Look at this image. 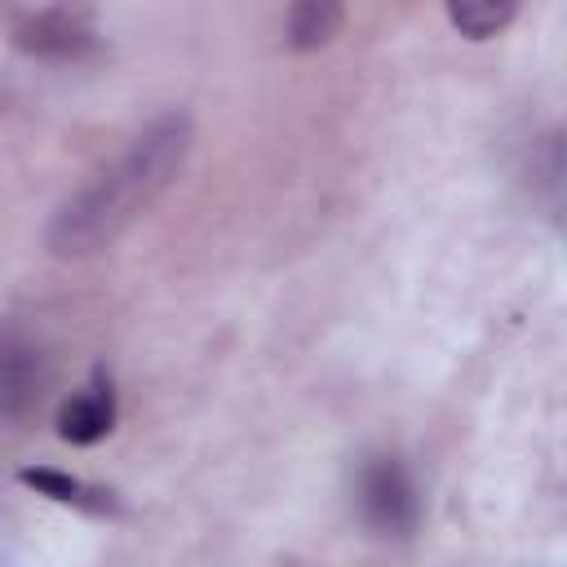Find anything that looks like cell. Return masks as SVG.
Returning <instances> with one entry per match:
<instances>
[{"mask_svg": "<svg viewBox=\"0 0 567 567\" xmlns=\"http://www.w3.org/2000/svg\"><path fill=\"white\" fill-rule=\"evenodd\" d=\"M18 483L31 487L35 496H49V501L71 505V509H80V514H115V496H111L106 487H93V483H84V478H71V474H62V470H49V465H27V470L18 474Z\"/></svg>", "mask_w": 567, "mask_h": 567, "instance_id": "5", "label": "cell"}, {"mask_svg": "<svg viewBox=\"0 0 567 567\" xmlns=\"http://www.w3.org/2000/svg\"><path fill=\"white\" fill-rule=\"evenodd\" d=\"M44 385H49L44 350L22 328H4L0 332V425L27 421L44 399Z\"/></svg>", "mask_w": 567, "mask_h": 567, "instance_id": "3", "label": "cell"}, {"mask_svg": "<svg viewBox=\"0 0 567 567\" xmlns=\"http://www.w3.org/2000/svg\"><path fill=\"white\" fill-rule=\"evenodd\" d=\"M115 385L106 377V368H97L62 408H58V439L71 447H93L115 430Z\"/></svg>", "mask_w": 567, "mask_h": 567, "instance_id": "4", "label": "cell"}, {"mask_svg": "<svg viewBox=\"0 0 567 567\" xmlns=\"http://www.w3.org/2000/svg\"><path fill=\"white\" fill-rule=\"evenodd\" d=\"M190 155V115L168 111L151 120L102 173H93L49 221L58 257H89L111 248L182 173Z\"/></svg>", "mask_w": 567, "mask_h": 567, "instance_id": "1", "label": "cell"}, {"mask_svg": "<svg viewBox=\"0 0 567 567\" xmlns=\"http://www.w3.org/2000/svg\"><path fill=\"white\" fill-rule=\"evenodd\" d=\"M443 4H447L452 27L461 35H470V40L496 35L514 18V9H518V0H443Z\"/></svg>", "mask_w": 567, "mask_h": 567, "instance_id": "7", "label": "cell"}, {"mask_svg": "<svg viewBox=\"0 0 567 567\" xmlns=\"http://www.w3.org/2000/svg\"><path fill=\"white\" fill-rule=\"evenodd\" d=\"M346 18V0H292V13H288V40L292 49L310 53L319 44H328L337 35Z\"/></svg>", "mask_w": 567, "mask_h": 567, "instance_id": "6", "label": "cell"}, {"mask_svg": "<svg viewBox=\"0 0 567 567\" xmlns=\"http://www.w3.org/2000/svg\"><path fill=\"white\" fill-rule=\"evenodd\" d=\"M359 514L372 532L381 536H408L421 518V496H416V483L408 474V465L399 456H368L359 465Z\"/></svg>", "mask_w": 567, "mask_h": 567, "instance_id": "2", "label": "cell"}]
</instances>
